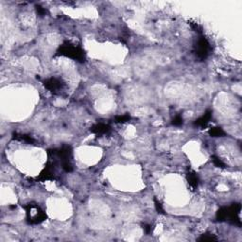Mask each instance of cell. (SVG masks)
Segmentation results:
<instances>
[{
    "mask_svg": "<svg viewBox=\"0 0 242 242\" xmlns=\"http://www.w3.org/2000/svg\"><path fill=\"white\" fill-rule=\"evenodd\" d=\"M27 218L31 223H39L43 221L46 218V215L44 212L40 210L37 205L29 204L27 206Z\"/></svg>",
    "mask_w": 242,
    "mask_h": 242,
    "instance_id": "6da1fadb",
    "label": "cell"
},
{
    "mask_svg": "<svg viewBox=\"0 0 242 242\" xmlns=\"http://www.w3.org/2000/svg\"><path fill=\"white\" fill-rule=\"evenodd\" d=\"M61 54L73 58V59H77V60H82L83 58V51L79 47L73 46V45L63 46L61 48Z\"/></svg>",
    "mask_w": 242,
    "mask_h": 242,
    "instance_id": "7a4b0ae2",
    "label": "cell"
},
{
    "mask_svg": "<svg viewBox=\"0 0 242 242\" xmlns=\"http://www.w3.org/2000/svg\"><path fill=\"white\" fill-rule=\"evenodd\" d=\"M208 43L205 39H202L198 44V55L201 58H205L208 54Z\"/></svg>",
    "mask_w": 242,
    "mask_h": 242,
    "instance_id": "3957f363",
    "label": "cell"
},
{
    "mask_svg": "<svg viewBox=\"0 0 242 242\" xmlns=\"http://www.w3.org/2000/svg\"><path fill=\"white\" fill-rule=\"evenodd\" d=\"M46 87L47 89H49L50 91H58L62 88V82L61 80H59L58 79L52 78L47 79L46 83H45Z\"/></svg>",
    "mask_w": 242,
    "mask_h": 242,
    "instance_id": "277c9868",
    "label": "cell"
},
{
    "mask_svg": "<svg viewBox=\"0 0 242 242\" xmlns=\"http://www.w3.org/2000/svg\"><path fill=\"white\" fill-rule=\"evenodd\" d=\"M91 131H93V133H95V134H101L107 133V131H109V127L106 125V124L100 123V124H97L96 126H94Z\"/></svg>",
    "mask_w": 242,
    "mask_h": 242,
    "instance_id": "5b68a950",
    "label": "cell"
},
{
    "mask_svg": "<svg viewBox=\"0 0 242 242\" xmlns=\"http://www.w3.org/2000/svg\"><path fill=\"white\" fill-rule=\"evenodd\" d=\"M210 118H211V112H207L206 114H204L202 117H200V118L197 120L196 124L198 126H205L209 122Z\"/></svg>",
    "mask_w": 242,
    "mask_h": 242,
    "instance_id": "8992f818",
    "label": "cell"
},
{
    "mask_svg": "<svg viewBox=\"0 0 242 242\" xmlns=\"http://www.w3.org/2000/svg\"><path fill=\"white\" fill-rule=\"evenodd\" d=\"M210 134L213 136H221L224 134V131L221 128H214L210 131Z\"/></svg>",
    "mask_w": 242,
    "mask_h": 242,
    "instance_id": "52a82bcc",
    "label": "cell"
},
{
    "mask_svg": "<svg viewBox=\"0 0 242 242\" xmlns=\"http://www.w3.org/2000/svg\"><path fill=\"white\" fill-rule=\"evenodd\" d=\"M188 181H189V184L191 185L192 186H197L198 185V179L197 177L194 175V174H190L189 175V177H188Z\"/></svg>",
    "mask_w": 242,
    "mask_h": 242,
    "instance_id": "ba28073f",
    "label": "cell"
},
{
    "mask_svg": "<svg viewBox=\"0 0 242 242\" xmlns=\"http://www.w3.org/2000/svg\"><path fill=\"white\" fill-rule=\"evenodd\" d=\"M129 119H130L129 115H122V116L116 117V121L117 122H125V121H128Z\"/></svg>",
    "mask_w": 242,
    "mask_h": 242,
    "instance_id": "9c48e42d",
    "label": "cell"
},
{
    "mask_svg": "<svg viewBox=\"0 0 242 242\" xmlns=\"http://www.w3.org/2000/svg\"><path fill=\"white\" fill-rule=\"evenodd\" d=\"M182 123V119L181 116H176L175 118L173 119V124H174V125H176V126L181 125Z\"/></svg>",
    "mask_w": 242,
    "mask_h": 242,
    "instance_id": "30bf717a",
    "label": "cell"
},
{
    "mask_svg": "<svg viewBox=\"0 0 242 242\" xmlns=\"http://www.w3.org/2000/svg\"><path fill=\"white\" fill-rule=\"evenodd\" d=\"M214 163H215V165L218 166H221V167H223V166H224V164L222 163V161H221V160H219L218 158H215V159H214Z\"/></svg>",
    "mask_w": 242,
    "mask_h": 242,
    "instance_id": "8fae6325",
    "label": "cell"
},
{
    "mask_svg": "<svg viewBox=\"0 0 242 242\" xmlns=\"http://www.w3.org/2000/svg\"><path fill=\"white\" fill-rule=\"evenodd\" d=\"M156 204V208H157V210L158 211H160V212H163V207H162V205H161V203L160 202H155Z\"/></svg>",
    "mask_w": 242,
    "mask_h": 242,
    "instance_id": "7c38bea8",
    "label": "cell"
}]
</instances>
